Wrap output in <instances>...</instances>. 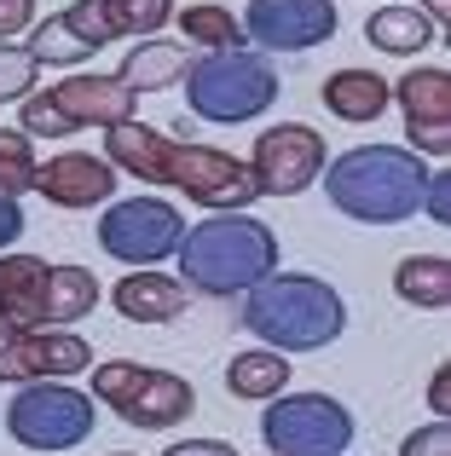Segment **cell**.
<instances>
[{
	"label": "cell",
	"instance_id": "6da1fadb",
	"mask_svg": "<svg viewBox=\"0 0 451 456\" xmlns=\"http://www.w3.org/2000/svg\"><path fill=\"white\" fill-rule=\"evenodd\" d=\"M104 162L134 174L139 185H174L180 197H192L209 214H243L260 197L249 162H237L232 151L192 145V139H174V134L145 127V122L111 127L104 134Z\"/></svg>",
	"mask_w": 451,
	"mask_h": 456
},
{
	"label": "cell",
	"instance_id": "7a4b0ae2",
	"mask_svg": "<svg viewBox=\"0 0 451 456\" xmlns=\"http://www.w3.org/2000/svg\"><path fill=\"white\" fill-rule=\"evenodd\" d=\"M324 191L330 208L359 225H399L422 208V156L406 145H353L348 156L324 162Z\"/></svg>",
	"mask_w": 451,
	"mask_h": 456
},
{
	"label": "cell",
	"instance_id": "3957f363",
	"mask_svg": "<svg viewBox=\"0 0 451 456\" xmlns=\"http://www.w3.org/2000/svg\"><path fill=\"white\" fill-rule=\"evenodd\" d=\"M243 330L260 335L272 353H318L341 341L348 330V301L324 278L307 272H272L255 289H243Z\"/></svg>",
	"mask_w": 451,
	"mask_h": 456
},
{
	"label": "cell",
	"instance_id": "277c9868",
	"mask_svg": "<svg viewBox=\"0 0 451 456\" xmlns=\"http://www.w3.org/2000/svg\"><path fill=\"white\" fill-rule=\"evenodd\" d=\"M180 283L197 295H243L278 272V237L255 214H209L180 237Z\"/></svg>",
	"mask_w": 451,
	"mask_h": 456
},
{
	"label": "cell",
	"instance_id": "5b68a950",
	"mask_svg": "<svg viewBox=\"0 0 451 456\" xmlns=\"http://www.w3.org/2000/svg\"><path fill=\"white\" fill-rule=\"evenodd\" d=\"M185 99H192V116L203 122H255L260 110H272L278 99V69H272L266 53H249V46H232V53H203L197 64H185Z\"/></svg>",
	"mask_w": 451,
	"mask_h": 456
},
{
	"label": "cell",
	"instance_id": "8992f818",
	"mask_svg": "<svg viewBox=\"0 0 451 456\" xmlns=\"http://www.w3.org/2000/svg\"><path fill=\"white\" fill-rule=\"evenodd\" d=\"M93 404L122 416L127 428L162 434V428L185 422L197 411V387L185 376H174V370L139 364V358H111V364L93 370Z\"/></svg>",
	"mask_w": 451,
	"mask_h": 456
},
{
	"label": "cell",
	"instance_id": "52a82bcc",
	"mask_svg": "<svg viewBox=\"0 0 451 456\" xmlns=\"http://www.w3.org/2000/svg\"><path fill=\"white\" fill-rule=\"evenodd\" d=\"M93 411H99L93 393H76L64 381H29L6 404V434L23 451H76L93 439V422H99Z\"/></svg>",
	"mask_w": 451,
	"mask_h": 456
},
{
	"label": "cell",
	"instance_id": "ba28073f",
	"mask_svg": "<svg viewBox=\"0 0 451 456\" xmlns=\"http://www.w3.org/2000/svg\"><path fill=\"white\" fill-rule=\"evenodd\" d=\"M260 439L272 456H341L353 445V416L330 393H278L266 399Z\"/></svg>",
	"mask_w": 451,
	"mask_h": 456
},
{
	"label": "cell",
	"instance_id": "9c48e42d",
	"mask_svg": "<svg viewBox=\"0 0 451 456\" xmlns=\"http://www.w3.org/2000/svg\"><path fill=\"white\" fill-rule=\"evenodd\" d=\"M180 237H185V220L162 197H127L99 214V248L122 266H162L180 248Z\"/></svg>",
	"mask_w": 451,
	"mask_h": 456
},
{
	"label": "cell",
	"instance_id": "30bf717a",
	"mask_svg": "<svg viewBox=\"0 0 451 456\" xmlns=\"http://www.w3.org/2000/svg\"><path fill=\"white\" fill-rule=\"evenodd\" d=\"M330 151L324 139L307 122H278L255 139V156H249V174H255L260 197H301L307 185H318Z\"/></svg>",
	"mask_w": 451,
	"mask_h": 456
},
{
	"label": "cell",
	"instance_id": "8fae6325",
	"mask_svg": "<svg viewBox=\"0 0 451 456\" xmlns=\"http://www.w3.org/2000/svg\"><path fill=\"white\" fill-rule=\"evenodd\" d=\"M336 29V0H249L243 12V41L266 46V53H313Z\"/></svg>",
	"mask_w": 451,
	"mask_h": 456
},
{
	"label": "cell",
	"instance_id": "7c38bea8",
	"mask_svg": "<svg viewBox=\"0 0 451 456\" xmlns=\"http://www.w3.org/2000/svg\"><path fill=\"white\" fill-rule=\"evenodd\" d=\"M76 370H93V346L76 330H6L0 341V387L64 381Z\"/></svg>",
	"mask_w": 451,
	"mask_h": 456
},
{
	"label": "cell",
	"instance_id": "4fadbf2b",
	"mask_svg": "<svg viewBox=\"0 0 451 456\" xmlns=\"http://www.w3.org/2000/svg\"><path fill=\"white\" fill-rule=\"evenodd\" d=\"M394 104L406 116V151L417 156H434L446 162L451 156V76L440 64H422V69H406L394 81Z\"/></svg>",
	"mask_w": 451,
	"mask_h": 456
},
{
	"label": "cell",
	"instance_id": "5bb4252c",
	"mask_svg": "<svg viewBox=\"0 0 451 456\" xmlns=\"http://www.w3.org/2000/svg\"><path fill=\"white\" fill-rule=\"evenodd\" d=\"M35 191L53 208H99L116 197V167L93 151H58L35 167Z\"/></svg>",
	"mask_w": 451,
	"mask_h": 456
},
{
	"label": "cell",
	"instance_id": "9a60e30c",
	"mask_svg": "<svg viewBox=\"0 0 451 456\" xmlns=\"http://www.w3.org/2000/svg\"><path fill=\"white\" fill-rule=\"evenodd\" d=\"M46 99L58 104V116H64L70 127H122V122H134V104H139V93H127L116 76H64Z\"/></svg>",
	"mask_w": 451,
	"mask_h": 456
},
{
	"label": "cell",
	"instance_id": "2e32d148",
	"mask_svg": "<svg viewBox=\"0 0 451 456\" xmlns=\"http://www.w3.org/2000/svg\"><path fill=\"white\" fill-rule=\"evenodd\" d=\"M46 266L41 255H0V323L6 330H46Z\"/></svg>",
	"mask_w": 451,
	"mask_h": 456
},
{
	"label": "cell",
	"instance_id": "e0dca14e",
	"mask_svg": "<svg viewBox=\"0 0 451 456\" xmlns=\"http://www.w3.org/2000/svg\"><path fill=\"white\" fill-rule=\"evenodd\" d=\"M111 306L122 312L127 323H174L192 306V289H185L180 278H168V272H157V266H134V278H122L111 289Z\"/></svg>",
	"mask_w": 451,
	"mask_h": 456
},
{
	"label": "cell",
	"instance_id": "ac0fdd59",
	"mask_svg": "<svg viewBox=\"0 0 451 456\" xmlns=\"http://www.w3.org/2000/svg\"><path fill=\"white\" fill-rule=\"evenodd\" d=\"M324 110L336 116V122H353V127H365V122H382V110L394 104V87H388L376 69H336V76L324 81Z\"/></svg>",
	"mask_w": 451,
	"mask_h": 456
},
{
	"label": "cell",
	"instance_id": "d6986e66",
	"mask_svg": "<svg viewBox=\"0 0 451 456\" xmlns=\"http://www.w3.org/2000/svg\"><path fill=\"white\" fill-rule=\"evenodd\" d=\"M185 64H192V53H185L180 41H162V35H151V41L127 46L122 69H116V81H122L127 93H162L168 81L185 76Z\"/></svg>",
	"mask_w": 451,
	"mask_h": 456
},
{
	"label": "cell",
	"instance_id": "ffe728a7",
	"mask_svg": "<svg viewBox=\"0 0 451 456\" xmlns=\"http://www.w3.org/2000/svg\"><path fill=\"white\" fill-rule=\"evenodd\" d=\"M434 35L440 29L429 23V12L406 6V0H394V6L365 18V41H371L376 53H394V58H411V53H422V46H434Z\"/></svg>",
	"mask_w": 451,
	"mask_h": 456
},
{
	"label": "cell",
	"instance_id": "44dd1931",
	"mask_svg": "<svg viewBox=\"0 0 451 456\" xmlns=\"http://www.w3.org/2000/svg\"><path fill=\"white\" fill-rule=\"evenodd\" d=\"M226 387H232V399H278L283 387H290V353H272V346H255V353H237L232 364H226Z\"/></svg>",
	"mask_w": 451,
	"mask_h": 456
},
{
	"label": "cell",
	"instance_id": "7402d4cb",
	"mask_svg": "<svg viewBox=\"0 0 451 456\" xmlns=\"http://www.w3.org/2000/svg\"><path fill=\"white\" fill-rule=\"evenodd\" d=\"M394 295L422 312L451 306V260L446 255H406L394 266Z\"/></svg>",
	"mask_w": 451,
	"mask_h": 456
},
{
	"label": "cell",
	"instance_id": "603a6c76",
	"mask_svg": "<svg viewBox=\"0 0 451 456\" xmlns=\"http://www.w3.org/2000/svg\"><path fill=\"white\" fill-rule=\"evenodd\" d=\"M99 306V278L87 266H53L46 278V330H70Z\"/></svg>",
	"mask_w": 451,
	"mask_h": 456
},
{
	"label": "cell",
	"instance_id": "cb8c5ba5",
	"mask_svg": "<svg viewBox=\"0 0 451 456\" xmlns=\"http://www.w3.org/2000/svg\"><path fill=\"white\" fill-rule=\"evenodd\" d=\"M174 18H180V35H185V46H203V53H232V46H249V41H243V23H237V12L215 6V0H197V6H180Z\"/></svg>",
	"mask_w": 451,
	"mask_h": 456
},
{
	"label": "cell",
	"instance_id": "d4e9b609",
	"mask_svg": "<svg viewBox=\"0 0 451 456\" xmlns=\"http://www.w3.org/2000/svg\"><path fill=\"white\" fill-rule=\"evenodd\" d=\"M104 18H111L116 41L122 35H134V41H151V35L162 29V23L174 18V0H99Z\"/></svg>",
	"mask_w": 451,
	"mask_h": 456
},
{
	"label": "cell",
	"instance_id": "484cf974",
	"mask_svg": "<svg viewBox=\"0 0 451 456\" xmlns=\"http://www.w3.org/2000/svg\"><path fill=\"white\" fill-rule=\"evenodd\" d=\"M35 145L23 127H0V197H23L35 191Z\"/></svg>",
	"mask_w": 451,
	"mask_h": 456
},
{
	"label": "cell",
	"instance_id": "4316f807",
	"mask_svg": "<svg viewBox=\"0 0 451 456\" xmlns=\"http://www.w3.org/2000/svg\"><path fill=\"white\" fill-rule=\"evenodd\" d=\"M35 76H41V64L29 46H0V104H23L35 93Z\"/></svg>",
	"mask_w": 451,
	"mask_h": 456
},
{
	"label": "cell",
	"instance_id": "83f0119b",
	"mask_svg": "<svg viewBox=\"0 0 451 456\" xmlns=\"http://www.w3.org/2000/svg\"><path fill=\"white\" fill-rule=\"evenodd\" d=\"M23 134L29 139H70L76 127L58 116V104L46 99V93H29V99H23Z\"/></svg>",
	"mask_w": 451,
	"mask_h": 456
},
{
	"label": "cell",
	"instance_id": "f1b7e54d",
	"mask_svg": "<svg viewBox=\"0 0 451 456\" xmlns=\"http://www.w3.org/2000/svg\"><path fill=\"white\" fill-rule=\"evenodd\" d=\"M399 456H451V422H446V416H434L429 428L406 434V445H399Z\"/></svg>",
	"mask_w": 451,
	"mask_h": 456
},
{
	"label": "cell",
	"instance_id": "f546056e",
	"mask_svg": "<svg viewBox=\"0 0 451 456\" xmlns=\"http://www.w3.org/2000/svg\"><path fill=\"white\" fill-rule=\"evenodd\" d=\"M422 208L434 214V220H451V174L440 167V174H429V185H422Z\"/></svg>",
	"mask_w": 451,
	"mask_h": 456
},
{
	"label": "cell",
	"instance_id": "4dcf8cb0",
	"mask_svg": "<svg viewBox=\"0 0 451 456\" xmlns=\"http://www.w3.org/2000/svg\"><path fill=\"white\" fill-rule=\"evenodd\" d=\"M29 23H35V0H0V41H12Z\"/></svg>",
	"mask_w": 451,
	"mask_h": 456
},
{
	"label": "cell",
	"instance_id": "1f68e13d",
	"mask_svg": "<svg viewBox=\"0 0 451 456\" xmlns=\"http://www.w3.org/2000/svg\"><path fill=\"white\" fill-rule=\"evenodd\" d=\"M29 232V220H23V208H18V197H0V255H6L18 237Z\"/></svg>",
	"mask_w": 451,
	"mask_h": 456
},
{
	"label": "cell",
	"instance_id": "d6a6232c",
	"mask_svg": "<svg viewBox=\"0 0 451 456\" xmlns=\"http://www.w3.org/2000/svg\"><path fill=\"white\" fill-rule=\"evenodd\" d=\"M162 456H237V445H226V439H180Z\"/></svg>",
	"mask_w": 451,
	"mask_h": 456
},
{
	"label": "cell",
	"instance_id": "836d02e7",
	"mask_svg": "<svg viewBox=\"0 0 451 456\" xmlns=\"http://www.w3.org/2000/svg\"><path fill=\"white\" fill-rule=\"evenodd\" d=\"M429 411L434 416H451V376H446V364L434 370V381H429Z\"/></svg>",
	"mask_w": 451,
	"mask_h": 456
},
{
	"label": "cell",
	"instance_id": "e575fe53",
	"mask_svg": "<svg viewBox=\"0 0 451 456\" xmlns=\"http://www.w3.org/2000/svg\"><path fill=\"white\" fill-rule=\"evenodd\" d=\"M422 12H429V23H434V29H440V23L451 18V0H429V6H422Z\"/></svg>",
	"mask_w": 451,
	"mask_h": 456
},
{
	"label": "cell",
	"instance_id": "d590c367",
	"mask_svg": "<svg viewBox=\"0 0 451 456\" xmlns=\"http://www.w3.org/2000/svg\"><path fill=\"white\" fill-rule=\"evenodd\" d=\"M0 341H6V323H0Z\"/></svg>",
	"mask_w": 451,
	"mask_h": 456
},
{
	"label": "cell",
	"instance_id": "8d00e7d4",
	"mask_svg": "<svg viewBox=\"0 0 451 456\" xmlns=\"http://www.w3.org/2000/svg\"><path fill=\"white\" fill-rule=\"evenodd\" d=\"M116 456H134V451H116Z\"/></svg>",
	"mask_w": 451,
	"mask_h": 456
}]
</instances>
